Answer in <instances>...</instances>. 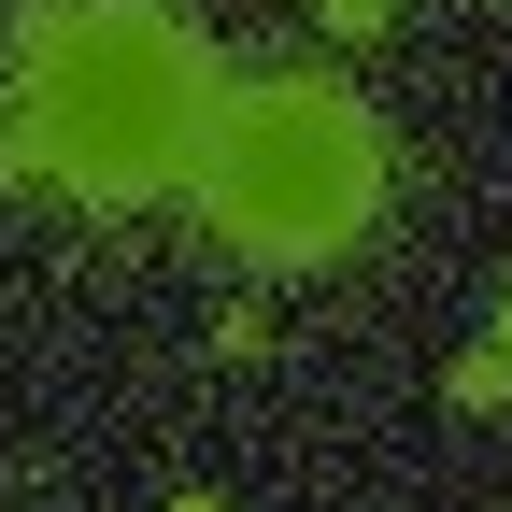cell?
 Returning <instances> with one entry per match:
<instances>
[{
	"instance_id": "cell-4",
	"label": "cell",
	"mask_w": 512,
	"mask_h": 512,
	"mask_svg": "<svg viewBox=\"0 0 512 512\" xmlns=\"http://www.w3.org/2000/svg\"><path fill=\"white\" fill-rule=\"evenodd\" d=\"M313 29H328V43H384V29H399V0H313Z\"/></svg>"
},
{
	"instance_id": "cell-6",
	"label": "cell",
	"mask_w": 512,
	"mask_h": 512,
	"mask_svg": "<svg viewBox=\"0 0 512 512\" xmlns=\"http://www.w3.org/2000/svg\"><path fill=\"white\" fill-rule=\"evenodd\" d=\"M484 356H512V313H498V342H484Z\"/></svg>"
},
{
	"instance_id": "cell-1",
	"label": "cell",
	"mask_w": 512,
	"mask_h": 512,
	"mask_svg": "<svg viewBox=\"0 0 512 512\" xmlns=\"http://www.w3.org/2000/svg\"><path fill=\"white\" fill-rule=\"evenodd\" d=\"M0 185H72L86 214L185 200V171L214 143V43L185 0H29L0 29Z\"/></svg>"
},
{
	"instance_id": "cell-3",
	"label": "cell",
	"mask_w": 512,
	"mask_h": 512,
	"mask_svg": "<svg viewBox=\"0 0 512 512\" xmlns=\"http://www.w3.org/2000/svg\"><path fill=\"white\" fill-rule=\"evenodd\" d=\"M441 399H456V413H498V399H512V356H484V342H470L456 370H441Z\"/></svg>"
},
{
	"instance_id": "cell-5",
	"label": "cell",
	"mask_w": 512,
	"mask_h": 512,
	"mask_svg": "<svg viewBox=\"0 0 512 512\" xmlns=\"http://www.w3.org/2000/svg\"><path fill=\"white\" fill-rule=\"evenodd\" d=\"M171 512H228V498H171Z\"/></svg>"
},
{
	"instance_id": "cell-2",
	"label": "cell",
	"mask_w": 512,
	"mask_h": 512,
	"mask_svg": "<svg viewBox=\"0 0 512 512\" xmlns=\"http://www.w3.org/2000/svg\"><path fill=\"white\" fill-rule=\"evenodd\" d=\"M185 200H200V228L228 256H256V271H328V256H356L370 214H384V114L356 86H328V72L228 86Z\"/></svg>"
}]
</instances>
